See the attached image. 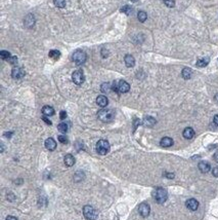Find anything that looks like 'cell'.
Segmentation results:
<instances>
[{
  "label": "cell",
  "instance_id": "cell-1",
  "mask_svg": "<svg viewBox=\"0 0 218 220\" xmlns=\"http://www.w3.org/2000/svg\"><path fill=\"white\" fill-rule=\"evenodd\" d=\"M97 117H99L102 121H104V123H109V121H111L114 119L115 112L111 109H105L104 108V109H102L99 111V113H97Z\"/></svg>",
  "mask_w": 218,
  "mask_h": 220
},
{
  "label": "cell",
  "instance_id": "cell-2",
  "mask_svg": "<svg viewBox=\"0 0 218 220\" xmlns=\"http://www.w3.org/2000/svg\"><path fill=\"white\" fill-rule=\"evenodd\" d=\"M154 197H155L156 202L159 204H163L167 201L168 199V192L165 188L162 187H158L155 190V194H154Z\"/></svg>",
  "mask_w": 218,
  "mask_h": 220
},
{
  "label": "cell",
  "instance_id": "cell-3",
  "mask_svg": "<svg viewBox=\"0 0 218 220\" xmlns=\"http://www.w3.org/2000/svg\"><path fill=\"white\" fill-rule=\"evenodd\" d=\"M113 89L118 91L119 93H121V94H125V93L129 92L130 85H129L127 81H125V80H119L118 82H114L113 84Z\"/></svg>",
  "mask_w": 218,
  "mask_h": 220
},
{
  "label": "cell",
  "instance_id": "cell-4",
  "mask_svg": "<svg viewBox=\"0 0 218 220\" xmlns=\"http://www.w3.org/2000/svg\"><path fill=\"white\" fill-rule=\"evenodd\" d=\"M110 151V143L107 140H99L96 143V152L100 155L107 154Z\"/></svg>",
  "mask_w": 218,
  "mask_h": 220
},
{
  "label": "cell",
  "instance_id": "cell-5",
  "mask_svg": "<svg viewBox=\"0 0 218 220\" xmlns=\"http://www.w3.org/2000/svg\"><path fill=\"white\" fill-rule=\"evenodd\" d=\"M83 215H84V217L87 220H95L97 218V216H99L96 210L93 207L88 206V205L83 208Z\"/></svg>",
  "mask_w": 218,
  "mask_h": 220
},
{
  "label": "cell",
  "instance_id": "cell-6",
  "mask_svg": "<svg viewBox=\"0 0 218 220\" xmlns=\"http://www.w3.org/2000/svg\"><path fill=\"white\" fill-rule=\"evenodd\" d=\"M72 58H73V61H74L77 65H82L86 62L87 56L85 52H83L81 50H77L76 52H74V53H73Z\"/></svg>",
  "mask_w": 218,
  "mask_h": 220
},
{
  "label": "cell",
  "instance_id": "cell-7",
  "mask_svg": "<svg viewBox=\"0 0 218 220\" xmlns=\"http://www.w3.org/2000/svg\"><path fill=\"white\" fill-rule=\"evenodd\" d=\"M72 79H73V81H74L75 84L80 85L84 82L85 77H84V74H83V72L81 71V70H76L72 75Z\"/></svg>",
  "mask_w": 218,
  "mask_h": 220
},
{
  "label": "cell",
  "instance_id": "cell-8",
  "mask_svg": "<svg viewBox=\"0 0 218 220\" xmlns=\"http://www.w3.org/2000/svg\"><path fill=\"white\" fill-rule=\"evenodd\" d=\"M138 212L143 217H148L149 215H150V212H151L150 205L146 204V203H141L138 207Z\"/></svg>",
  "mask_w": 218,
  "mask_h": 220
},
{
  "label": "cell",
  "instance_id": "cell-9",
  "mask_svg": "<svg viewBox=\"0 0 218 220\" xmlns=\"http://www.w3.org/2000/svg\"><path fill=\"white\" fill-rule=\"evenodd\" d=\"M11 76L14 79H21L25 76V70L22 67H14L11 71Z\"/></svg>",
  "mask_w": 218,
  "mask_h": 220
},
{
  "label": "cell",
  "instance_id": "cell-10",
  "mask_svg": "<svg viewBox=\"0 0 218 220\" xmlns=\"http://www.w3.org/2000/svg\"><path fill=\"white\" fill-rule=\"evenodd\" d=\"M185 205H187V207L190 210V211H196V210L199 208V202L195 199L187 200V203H185Z\"/></svg>",
  "mask_w": 218,
  "mask_h": 220
},
{
  "label": "cell",
  "instance_id": "cell-11",
  "mask_svg": "<svg viewBox=\"0 0 218 220\" xmlns=\"http://www.w3.org/2000/svg\"><path fill=\"white\" fill-rule=\"evenodd\" d=\"M96 104L99 105V106L102 107V108H105V107H107V105L109 104V100H108V98L106 96L100 95V96L96 98Z\"/></svg>",
  "mask_w": 218,
  "mask_h": 220
},
{
  "label": "cell",
  "instance_id": "cell-12",
  "mask_svg": "<svg viewBox=\"0 0 218 220\" xmlns=\"http://www.w3.org/2000/svg\"><path fill=\"white\" fill-rule=\"evenodd\" d=\"M199 170L201 171L202 173H208L210 170H211V166H210V163L208 162H200L199 163Z\"/></svg>",
  "mask_w": 218,
  "mask_h": 220
},
{
  "label": "cell",
  "instance_id": "cell-13",
  "mask_svg": "<svg viewBox=\"0 0 218 220\" xmlns=\"http://www.w3.org/2000/svg\"><path fill=\"white\" fill-rule=\"evenodd\" d=\"M160 145L162 146V147H170V146L173 145V140L170 138V137H164V138L161 139L160 141Z\"/></svg>",
  "mask_w": 218,
  "mask_h": 220
},
{
  "label": "cell",
  "instance_id": "cell-14",
  "mask_svg": "<svg viewBox=\"0 0 218 220\" xmlns=\"http://www.w3.org/2000/svg\"><path fill=\"white\" fill-rule=\"evenodd\" d=\"M24 24H25V26L28 27V28H32V27L34 26V24H35V18H34V16L28 14V16L25 18V20H24Z\"/></svg>",
  "mask_w": 218,
  "mask_h": 220
},
{
  "label": "cell",
  "instance_id": "cell-15",
  "mask_svg": "<svg viewBox=\"0 0 218 220\" xmlns=\"http://www.w3.org/2000/svg\"><path fill=\"white\" fill-rule=\"evenodd\" d=\"M156 119L154 118V117H152V116H146L143 118V124H144L146 127H149V128H152V127H154L156 124Z\"/></svg>",
  "mask_w": 218,
  "mask_h": 220
},
{
  "label": "cell",
  "instance_id": "cell-16",
  "mask_svg": "<svg viewBox=\"0 0 218 220\" xmlns=\"http://www.w3.org/2000/svg\"><path fill=\"white\" fill-rule=\"evenodd\" d=\"M45 147L47 148L48 150H50V151L54 150V149L56 148V142H55L54 140H53L52 138L46 139V141H45Z\"/></svg>",
  "mask_w": 218,
  "mask_h": 220
},
{
  "label": "cell",
  "instance_id": "cell-17",
  "mask_svg": "<svg viewBox=\"0 0 218 220\" xmlns=\"http://www.w3.org/2000/svg\"><path fill=\"white\" fill-rule=\"evenodd\" d=\"M124 62H125V64H126L127 67H129V68L133 67V66L135 65V60H134V58L132 57L131 55H126V56H125Z\"/></svg>",
  "mask_w": 218,
  "mask_h": 220
},
{
  "label": "cell",
  "instance_id": "cell-18",
  "mask_svg": "<svg viewBox=\"0 0 218 220\" xmlns=\"http://www.w3.org/2000/svg\"><path fill=\"white\" fill-rule=\"evenodd\" d=\"M183 137L185 139H192L195 136V131L192 128H185L183 130V133H182Z\"/></svg>",
  "mask_w": 218,
  "mask_h": 220
},
{
  "label": "cell",
  "instance_id": "cell-19",
  "mask_svg": "<svg viewBox=\"0 0 218 220\" xmlns=\"http://www.w3.org/2000/svg\"><path fill=\"white\" fill-rule=\"evenodd\" d=\"M42 113L44 114L45 116H52L53 114H54V109L52 108L51 106H44L42 108Z\"/></svg>",
  "mask_w": 218,
  "mask_h": 220
},
{
  "label": "cell",
  "instance_id": "cell-20",
  "mask_svg": "<svg viewBox=\"0 0 218 220\" xmlns=\"http://www.w3.org/2000/svg\"><path fill=\"white\" fill-rule=\"evenodd\" d=\"M63 160H65V165L68 166V167H72L75 163V157L72 154H67L63 158Z\"/></svg>",
  "mask_w": 218,
  "mask_h": 220
},
{
  "label": "cell",
  "instance_id": "cell-21",
  "mask_svg": "<svg viewBox=\"0 0 218 220\" xmlns=\"http://www.w3.org/2000/svg\"><path fill=\"white\" fill-rule=\"evenodd\" d=\"M209 62H210V59L208 57L199 59V60L197 61V66L198 67H206V66L209 64Z\"/></svg>",
  "mask_w": 218,
  "mask_h": 220
},
{
  "label": "cell",
  "instance_id": "cell-22",
  "mask_svg": "<svg viewBox=\"0 0 218 220\" xmlns=\"http://www.w3.org/2000/svg\"><path fill=\"white\" fill-rule=\"evenodd\" d=\"M192 74H193V71L190 68H183L182 72H181V75H182V77L184 79H190L192 77Z\"/></svg>",
  "mask_w": 218,
  "mask_h": 220
},
{
  "label": "cell",
  "instance_id": "cell-23",
  "mask_svg": "<svg viewBox=\"0 0 218 220\" xmlns=\"http://www.w3.org/2000/svg\"><path fill=\"white\" fill-rule=\"evenodd\" d=\"M48 56H49L50 58H52L53 60H58L60 57V52L57 50H51L49 53H48Z\"/></svg>",
  "mask_w": 218,
  "mask_h": 220
},
{
  "label": "cell",
  "instance_id": "cell-24",
  "mask_svg": "<svg viewBox=\"0 0 218 220\" xmlns=\"http://www.w3.org/2000/svg\"><path fill=\"white\" fill-rule=\"evenodd\" d=\"M137 18H138L139 22H141V23H143V22H146V19H148V14H146V11H140L138 14H137Z\"/></svg>",
  "mask_w": 218,
  "mask_h": 220
},
{
  "label": "cell",
  "instance_id": "cell-25",
  "mask_svg": "<svg viewBox=\"0 0 218 220\" xmlns=\"http://www.w3.org/2000/svg\"><path fill=\"white\" fill-rule=\"evenodd\" d=\"M57 130L60 132V133H66L68 131V124L66 123H60L57 126Z\"/></svg>",
  "mask_w": 218,
  "mask_h": 220
},
{
  "label": "cell",
  "instance_id": "cell-26",
  "mask_svg": "<svg viewBox=\"0 0 218 220\" xmlns=\"http://www.w3.org/2000/svg\"><path fill=\"white\" fill-rule=\"evenodd\" d=\"M54 5L58 8H63L66 6V0H53Z\"/></svg>",
  "mask_w": 218,
  "mask_h": 220
},
{
  "label": "cell",
  "instance_id": "cell-27",
  "mask_svg": "<svg viewBox=\"0 0 218 220\" xmlns=\"http://www.w3.org/2000/svg\"><path fill=\"white\" fill-rule=\"evenodd\" d=\"M132 11H133V8H132L131 6H129V5H125V6H123L121 8L122 13H124V14H132Z\"/></svg>",
  "mask_w": 218,
  "mask_h": 220
},
{
  "label": "cell",
  "instance_id": "cell-28",
  "mask_svg": "<svg viewBox=\"0 0 218 220\" xmlns=\"http://www.w3.org/2000/svg\"><path fill=\"white\" fill-rule=\"evenodd\" d=\"M111 84L109 82H106V84H102V93H109L111 91Z\"/></svg>",
  "mask_w": 218,
  "mask_h": 220
},
{
  "label": "cell",
  "instance_id": "cell-29",
  "mask_svg": "<svg viewBox=\"0 0 218 220\" xmlns=\"http://www.w3.org/2000/svg\"><path fill=\"white\" fill-rule=\"evenodd\" d=\"M0 57H1L2 60H8L11 56H10V53L8 52H6V50H1V52H0Z\"/></svg>",
  "mask_w": 218,
  "mask_h": 220
},
{
  "label": "cell",
  "instance_id": "cell-30",
  "mask_svg": "<svg viewBox=\"0 0 218 220\" xmlns=\"http://www.w3.org/2000/svg\"><path fill=\"white\" fill-rule=\"evenodd\" d=\"M164 3H165L166 6L168 7H174L175 6V1L174 0H163Z\"/></svg>",
  "mask_w": 218,
  "mask_h": 220
},
{
  "label": "cell",
  "instance_id": "cell-31",
  "mask_svg": "<svg viewBox=\"0 0 218 220\" xmlns=\"http://www.w3.org/2000/svg\"><path fill=\"white\" fill-rule=\"evenodd\" d=\"M58 141L63 144H67L68 143V138L63 135H60V136H58Z\"/></svg>",
  "mask_w": 218,
  "mask_h": 220
},
{
  "label": "cell",
  "instance_id": "cell-32",
  "mask_svg": "<svg viewBox=\"0 0 218 220\" xmlns=\"http://www.w3.org/2000/svg\"><path fill=\"white\" fill-rule=\"evenodd\" d=\"M9 62V64H11V65H16V63H18V58L16 57H10L7 60Z\"/></svg>",
  "mask_w": 218,
  "mask_h": 220
},
{
  "label": "cell",
  "instance_id": "cell-33",
  "mask_svg": "<svg viewBox=\"0 0 218 220\" xmlns=\"http://www.w3.org/2000/svg\"><path fill=\"white\" fill-rule=\"evenodd\" d=\"M60 119H65L66 117H67V112H66V111H60Z\"/></svg>",
  "mask_w": 218,
  "mask_h": 220
},
{
  "label": "cell",
  "instance_id": "cell-34",
  "mask_svg": "<svg viewBox=\"0 0 218 220\" xmlns=\"http://www.w3.org/2000/svg\"><path fill=\"white\" fill-rule=\"evenodd\" d=\"M212 174H213V176H215V177H218V168H214V169H213Z\"/></svg>",
  "mask_w": 218,
  "mask_h": 220
},
{
  "label": "cell",
  "instance_id": "cell-35",
  "mask_svg": "<svg viewBox=\"0 0 218 220\" xmlns=\"http://www.w3.org/2000/svg\"><path fill=\"white\" fill-rule=\"evenodd\" d=\"M42 121H45V123L47 124H49V126H50V124H51V121H50L49 119H48V118H47V117H46V116H43V117H42Z\"/></svg>",
  "mask_w": 218,
  "mask_h": 220
},
{
  "label": "cell",
  "instance_id": "cell-36",
  "mask_svg": "<svg viewBox=\"0 0 218 220\" xmlns=\"http://www.w3.org/2000/svg\"><path fill=\"white\" fill-rule=\"evenodd\" d=\"M166 176H167L169 179H173L174 178V174H171V173H166Z\"/></svg>",
  "mask_w": 218,
  "mask_h": 220
},
{
  "label": "cell",
  "instance_id": "cell-37",
  "mask_svg": "<svg viewBox=\"0 0 218 220\" xmlns=\"http://www.w3.org/2000/svg\"><path fill=\"white\" fill-rule=\"evenodd\" d=\"M213 121H214V124L218 127V114L214 116V119H213Z\"/></svg>",
  "mask_w": 218,
  "mask_h": 220
},
{
  "label": "cell",
  "instance_id": "cell-38",
  "mask_svg": "<svg viewBox=\"0 0 218 220\" xmlns=\"http://www.w3.org/2000/svg\"><path fill=\"white\" fill-rule=\"evenodd\" d=\"M5 220H18L14 216H7Z\"/></svg>",
  "mask_w": 218,
  "mask_h": 220
},
{
  "label": "cell",
  "instance_id": "cell-39",
  "mask_svg": "<svg viewBox=\"0 0 218 220\" xmlns=\"http://www.w3.org/2000/svg\"><path fill=\"white\" fill-rule=\"evenodd\" d=\"M214 160H215V162H216V163H218V152H216V153H215V154H214Z\"/></svg>",
  "mask_w": 218,
  "mask_h": 220
},
{
  "label": "cell",
  "instance_id": "cell-40",
  "mask_svg": "<svg viewBox=\"0 0 218 220\" xmlns=\"http://www.w3.org/2000/svg\"><path fill=\"white\" fill-rule=\"evenodd\" d=\"M214 99H215V101H216V103H218V94H216V95H215Z\"/></svg>",
  "mask_w": 218,
  "mask_h": 220
},
{
  "label": "cell",
  "instance_id": "cell-41",
  "mask_svg": "<svg viewBox=\"0 0 218 220\" xmlns=\"http://www.w3.org/2000/svg\"><path fill=\"white\" fill-rule=\"evenodd\" d=\"M131 1H132V2H137V1H138V0H131Z\"/></svg>",
  "mask_w": 218,
  "mask_h": 220
}]
</instances>
